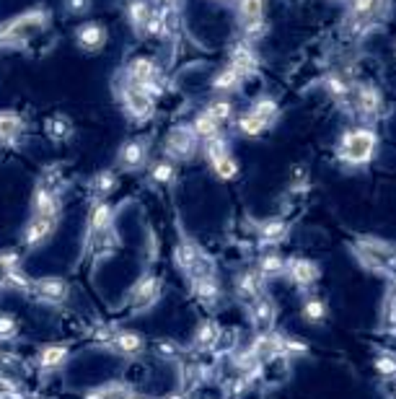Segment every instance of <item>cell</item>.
Masks as SVG:
<instances>
[{
	"label": "cell",
	"mask_w": 396,
	"mask_h": 399,
	"mask_svg": "<svg viewBox=\"0 0 396 399\" xmlns=\"http://www.w3.org/2000/svg\"><path fill=\"white\" fill-rule=\"evenodd\" d=\"M375 146H378V135L370 127H355L339 138L337 158L347 166H365L373 161Z\"/></svg>",
	"instance_id": "cell-1"
},
{
	"label": "cell",
	"mask_w": 396,
	"mask_h": 399,
	"mask_svg": "<svg viewBox=\"0 0 396 399\" xmlns=\"http://www.w3.org/2000/svg\"><path fill=\"white\" fill-rule=\"evenodd\" d=\"M391 0H350L347 3V23L352 31H368L389 16Z\"/></svg>",
	"instance_id": "cell-2"
},
{
	"label": "cell",
	"mask_w": 396,
	"mask_h": 399,
	"mask_svg": "<svg viewBox=\"0 0 396 399\" xmlns=\"http://www.w3.org/2000/svg\"><path fill=\"white\" fill-rule=\"evenodd\" d=\"M47 26V11H26L0 29V42H26Z\"/></svg>",
	"instance_id": "cell-3"
},
{
	"label": "cell",
	"mask_w": 396,
	"mask_h": 399,
	"mask_svg": "<svg viewBox=\"0 0 396 399\" xmlns=\"http://www.w3.org/2000/svg\"><path fill=\"white\" fill-rule=\"evenodd\" d=\"M119 99H122V106H125V111L132 119L145 122V119L153 117L155 97L145 89V86H135V83L125 81V89L119 91Z\"/></svg>",
	"instance_id": "cell-4"
},
{
	"label": "cell",
	"mask_w": 396,
	"mask_h": 399,
	"mask_svg": "<svg viewBox=\"0 0 396 399\" xmlns=\"http://www.w3.org/2000/svg\"><path fill=\"white\" fill-rule=\"evenodd\" d=\"M199 151V138L192 125H176L166 135V158L169 161H187Z\"/></svg>",
	"instance_id": "cell-5"
},
{
	"label": "cell",
	"mask_w": 396,
	"mask_h": 399,
	"mask_svg": "<svg viewBox=\"0 0 396 399\" xmlns=\"http://www.w3.org/2000/svg\"><path fill=\"white\" fill-rule=\"evenodd\" d=\"M350 106L358 111V114H363L365 119L378 117V114H381V109H383L381 91L375 89L373 83H358V86H352Z\"/></svg>",
	"instance_id": "cell-6"
},
{
	"label": "cell",
	"mask_w": 396,
	"mask_h": 399,
	"mask_svg": "<svg viewBox=\"0 0 396 399\" xmlns=\"http://www.w3.org/2000/svg\"><path fill=\"white\" fill-rule=\"evenodd\" d=\"M125 81L135 83V86H158V81H161V67H158V62L153 58H135L125 67Z\"/></svg>",
	"instance_id": "cell-7"
},
{
	"label": "cell",
	"mask_w": 396,
	"mask_h": 399,
	"mask_svg": "<svg viewBox=\"0 0 396 399\" xmlns=\"http://www.w3.org/2000/svg\"><path fill=\"white\" fill-rule=\"evenodd\" d=\"M148 158H150V148L143 138H130V141L122 143V148L117 153L119 166L125 171H140L148 166Z\"/></svg>",
	"instance_id": "cell-8"
},
{
	"label": "cell",
	"mask_w": 396,
	"mask_h": 399,
	"mask_svg": "<svg viewBox=\"0 0 396 399\" xmlns=\"http://www.w3.org/2000/svg\"><path fill=\"white\" fill-rule=\"evenodd\" d=\"M75 42L83 52H101L109 42V31L104 29L99 21H86L81 26H75Z\"/></svg>",
	"instance_id": "cell-9"
},
{
	"label": "cell",
	"mask_w": 396,
	"mask_h": 399,
	"mask_svg": "<svg viewBox=\"0 0 396 399\" xmlns=\"http://www.w3.org/2000/svg\"><path fill=\"white\" fill-rule=\"evenodd\" d=\"M249 355L254 361H272V358H280V355H285V337L277 332L259 334L257 340L251 342Z\"/></svg>",
	"instance_id": "cell-10"
},
{
	"label": "cell",
	"mask_w": 396,
	"mask_h": 399,
	"mask_svg": "<svg viewBox=\"0 0 396 399\" xmlns=\"http://www.w3.org/2000/svg\"><path fill=\"white\" fill-rule=\"evenodd\" d=\"M158 13V6H153L150 0H130L127 3V21L140 37L145 34L148 23L153 21V16Z\"/></svg>",
	"instance_id": "cell-11"
},
{
	"label": "cell",
	"mask_w": 396,
	"mask_h": 399,
	"mask_svg": "<svg viewBox=\"0 0 396 399\" xmlns=\"http://www.w3.org/2000/svg\"><path fill=\"white\" fill-rule=\"evenodd\" d=\"M158 293H161V283H158V278H153V275H143V278L132 285L130 301H132V306L145 309V306H150V303L158 298Z\"/></svg>",
	"instance_id": "cell-12"
},
{
	"label": "cell",
	"mask_w": 396,
	"mask_h": 399,
	"mask_svg": "<svg viewBox=\"0 0 396 399\" xmlns=\"http://www.w3.org/2000/svg\"><path fill=\"white\" fill-rule=\"evenodd\" d=\"M228 65H233L243 78H251V75H257V70H259V58L251 45H238L231 50Z\"/></svg>",
	"instance_id": "cell-13"
},
{
	"label": "cell",
	"mask_w": 396,
	"mask_h": 399,
	"mask_svg": "<svg viewBox=\"0 0 396 399\" xmlns=\"http://www.w3.org/2000/svg\"><path fill=\"white\" fill-rule=\"evenodd\" d=\"M111 221H114V207L106 200H96L94 207H91V215H88L91 234L94 236H106L111 229Z\"/></svg>",
	"instance_id": "cell-14"
},
{
	"label": "cell",
	"mask_w": 396,
	"mask_h": 399,
	"mask_svg": "<svg viewBox=\"0 0 396 399\" xmlns=\"http://www.w3.org/2000/svg\"><path fill=\"white\" fill-rule=\"evenodd\" d=\"M285 270L290 275V280L295 285H301V288H308V285H314L319 280V265L314 259H293V262L285 265Z\"/></svg>",
	"instance_id": "cell-15"
},
{
	"label": "cell",
	"mask_w": 396,
	"mask_h": 399,
	"mask_svg": "<svg viewBox=\"0 0 396 399\" xmlns=\"http://www.w3.org/2000/svg\"><path fill=\"white\" fill-rule=\"evenodd\" d=\"M246 81L238 70H236L233 65H226L220 67L218 73L213 75V81H210V86H213L215 94H220V97H228V94H233V91L241 89V83Z\"/></svg>",
	"instance_id": "cell-16"
},
{
	"label": "cell",
	"mask_w": 396,
	"mask_h": 399,
	"mask_svg": "<svg viewBox=\"0 0 396 399\" xmlns=\"http://www.w3.org/2000/svg\"><path fill=\"white\" fill-rule=\"evenodd\" d=\"M31 207H34V215H39V218H52V221H57L60 200L50 187H39L37 192H34V200H31Z\"/></svg>",
	"instance_id": "cell-17"
},
{
	"label": "cell",
	"mask_w": 396,
	"mask_h": 399,
	"mask_svg": "<svg viewBox=\"0 0 396 399\" xmlns=\"http://www.w3.org/2000/svg\"><path fill=\"white\" fill-rule=\"evenodd\" d=\"M55 223L52 218H39V215H34L29 221V226H26V231H23V241H26V246H42L47 239L52 236V231H55Z\"/></svg>",
	"instance_id": "cell-18"
},
{
	"label": "cell",
	"mask_w": 396,
	"mask_h": 399,
	"mask_svg": "<svg viewBox=\"0 0 396 399\" xmlns=\"http://www.w3.org/2000/svg\"><path fill=\"white\" fill-rule=\"evenodd\" d=\"M23 133V119L13 109H0V146H11Z\"/></svg>",
	"instance_id": "cell-19"
},
{
	"label": "cell",
	"mask_w": 396,
	"mask_h": 399,
	"mask_svg": "<svg viewBox=\"0 0 396 399\" xmlns=\"http://www.w3.org/2000/svg\"><path fill=\"white\" fill-rule=\"evenodd\" d=\"M324 91L329 94L339 106H347L352 102V83L342 73H329L324 78Z\"/></svg>",
	"instance_id": "cell-20"
},
{
	"label": "cell",
	"mask_w": 396,
	"mask_h": 399,
	"mask_svg": "<svg viewBox=\"0 0 396 399\" xmlns=\"http://www.w3.org/2000/svg\"><path fill=\"white\" fill-rule=\"evenodd\" d=\"M264 278L254 270H246L236 278V293L243 298V301H254V298L262 296V288H264Z\"/></svg>",
	"instance_id": "cell-21"
},
{
	"label": "cell",
	"mask_w": 396,
	"mask_h": 399,
	"mask_svg": "<svg viewBox=\"0 0 396 399\" xmlns=\"http://www.w3.org/2000/svg\"><path fill=\"white\" fill-rule=\"evenodd\" d=\"M34 288H37L39 298L50 303H60L65 301L67 296V283L62 278H42V280L34 283Z\"/></svg>",
	"instance_id": "cell-22"
},
{
	"label": "cell",
	"mask_w": 396,
	"mask_h": 399,
	"mask_svg": "<svg viewBox=\"0 0 396 399\" xmlns=\"http://www.w3.org/2000/svg\"><path fill=\"white\" fill-rule=\"evenodd\" d=\"M111 345H114L122 355H138V353H143V348H145V340H143L138 332L122 329V332H117L114 337H111Z\"/></svg>",
	"instance_id": "cell-23"
},
{
	"label": "cell",
	"mask_w": 396,
	"mask_h": 399,
	"mask_svg": "<svg viewBox=\"0 0 396 399\" xmlns=\"http://www.w3.org/2000/svg\"><path fill=\"white\" fill-rule=\"evenodd\" d=\"M67 361V348L65 345H47V348L39 353V366L44 371H57L62 368Z\"/></svg>",
	"instance_id": "cell-24"
},
{
	"label": "cell",
	"mask_w": 396,
	"mask_h": 399,
	"mask_svg": "<svg viewBox=\"0 0 396 399\" xmlns=\"http://www.w3.org/2000/svg\"><path fill=\"white\" fill-rule=\"evenodd\" d=\"M249 314L259 327H267V324H272V319H275V303H272L270 298L259 296V298H254V301H249Z\"/></svg>",
	"instance_id": "cell-25"
},
{
	"label": "cell",
	"mask_w": 396,
	"mask_h": 399,
	"mask_svg": "<svg viewBox=\"0 0 396 399\" xmlns=\"http://www.w3.org/2000/svg\"><path fill=\"white\" fill-rule=\"evenodd\" d=\"M218 340H220V327L215 324V322H202L197 334H194V348L210 350L218 345Z\"/></svg>",
	"instance_id": "cell-26"
},
{
	"label": "cell",
	"mask_w": 396,
	"mask_h": 399,
	"mask_svg": "<svg viewBox=\"0 0 396 399\" xmlns=\"http://www.w3.org/2000/svg\"><path fill=\"white\" fill-rule=\"evenodd\" d=\"M205 114H210V117L215 119V122H218L220 127L226 125L228 119L233 117V104H231V99H226V97H218V99H213V102L207 104L205 109Z\"/></svg>",
	"instance_id": "cell-27"
},
{
	"label": "cell",
	"mask_w": 396,
	"mask_h": 399,
	"mask_svg": "<svg viewBox=\"0 0 396 399\" xmlns=\"http://www.w3.org/2000/svg\"><path fill=\"white\" fill-rule=\"evenodd\" d=\"M236 125H238V130H241L246 138H259V135H262L264 130L270 127V122H264V119L257 117L254 111H243Z\"/></svg>",
	"instance_id": "cell-28"
},
{
	"label": "cell",
	"mask_w": 396,
	"mask_h": 399,
	"mask_svg": "<svg viewBox=\"0 0 396 399\" xmlns=\"http://www.w3.org/2000/svg\"><path fill=\"white\" fill-rule=\"evenodd\" d=\"M285 234H287V226H285V221H280V218L262 223V229H259V239H262L264 244H280V241L285 239Z\"/></svg>",
	"instance_id": "cell-29"
},
{
	"label": "cell",
	"mask_w": 396,
	"mask_h": 399,
	"mask_svg": "<svg viewBox=\"0 0 396 399\" xmlns=\"http://www.w3.org/2000/svg\"><path fill=\"white\" fill-rule=\"evenodd\" d=\"M210 166H213L215 177L223 179V182H231V179H236V174H238V161L233 158V153L220 155V158L210 161Z\"/></svg>",
	"instance_id": "cell-30"
},
{
	"label": "cell",
	"mask_w": 396,
	"mask_h": 399,
	"mask_svg": "<svg viewBox=\"0 0 396 399\" xmlns=\"http://www.w3.org/2000/svg\"><path fill=\"white\" fill-rule=\"evenodd\" d=\"M202 153H205L207 161H215V158H220V155L231 153V146H228V138L223 133L213 135V138H207V141H202Z\"/></svg>",
	"instance_id": "cell-31"
},
{
	"label": "cell",
	"mask_w": 396,
	"mask_h": 399,
	"mask_svg": "<svg viewBox=\"0 0 396 399\" xmlns=\"http://www.w3.org/2000/svg\"><path fill=\"white\" fill-rule=\"evenodd\" d=\"M238 18H241V23L262 21L264 0H238Z\"/></svg>",
	"instance_id": "cell-32"
},
{
	"label": "cell",
	"mask_w": 396,
	"mask_h": 399,
	"mask_svg": "<svg viewBox=\"0 0 396 399\" xmlns=\"http://www.w3.org/2000/svg\"><path fill=\"white\" fill-rule=\"evenodd\" d=\"M132 392L130 386L125 384H109V386H99L94 392H88L83 399H130Z\"/></svg>",
	"instance_id": "cell-33"
},
{
	"label": "cell",
	"mask_w": 396,
	"mask_h": 399,
	"mask_svg": "<svg viewBox=\"0 0 396 399\" xmlns=\"http://www.w3.org/2000/svg\"><path fill=\"white\" fill-rule=\"evenodd\" d=\"M192 130L197 133L199 141H207V138H213V135L220 133V125L215 122L210 114H205V111H199L197 117H194V122H192Z\"/></svg>",
	"instance_id": "cell-34"
},
{
	"label": "cell",
	"mask_w": 396,
	"mask_h": 399,
	"mask_svg": "<svg viewBox=\"0 0 396 399\" xmlns=\"http://www.w3.org/2000/svg\"><path fill=\"white\" fill-rule=\"evenodd\" d=\"M194 293L205 303H215L220 298V285L215 280V275L210 278H202V280H194Z\"/></svg>",
	"instance_id": "cell-35"
},
{
	"label": "cell",
	"mask_w": 396,
	"mask_h": 399,
	"mask_svg": "<svg viewBox=\"0 0 396 399\" xmlns=\"http://www.w3.org/2000/svg\"><path fill=\"white\" fill-rule=\"evenodd\" d=\"M285 259L280 257L277 251H267L262 259H259V275L262 278H270V275H280L282 270H285Z\"/></svg>",
	"instance_id": "cell-36"
},
{
	"label": "cell",
	"mask_w": 396,
	"mask_h": 399,
	"mask_svg": "<svg viewBox=\"0 0 396 399\" xmlns=\"http://www.w3.org/2000/svg\"><path fill=\"white\" fill-rule=\"evenodd\" d=\"M150 179H153L155 185H171V182L176 179L174 161H169V158H163V161H155L153 169H150Z\"/></svg>",
	"instance_id": "cell-37"
},
{
	"label": "cell",
	"mask_w": 396,
	"mask_h": 399,
	"mask_svg": "<svg viewBox=\"0 0 396 399\" xmlns=\"http://www.w3.org/2000/svg\"><path fill=\"white\" fill-rule=\"evenodd\" d=\"M117 187V177H114V171H99L94 179H91V190H94L99 197H106Z\"/></svg>",
	"instance_id": "cell-38"
},
{
	"label": "cell",
	"mask_w": 396,
	"mask_h": 399,
	"mask_svg": "<svg viewBox=\"0 0 396 399\" xmlns=\"http://www.w3.org/2000/svg\"><path fill=\"white\" fill-rule=\"evenodd\" d=\"M303 319L311 322V324L324 322V319H326V303H324L321 298H308V301L303 303Z\"/></svg>",
	"instance_id": "cell-39"
},
{
	"label": "cell",
	"mask_w": 396,
	"mask_h": 399,
	"mask_svg": "<svg viewBox=\"0 0 396 399\" xmlns=\"http://www.w3.org/2000/svg\"><path fill=\"white\" fill-rule=\"evenodd\" d=\"M249 111H254L257 117H262L264 122H270L272 125V119L277 117V102H275L272 97H262V99H257V102L251 104Z\"/></svg>",
	"instance_id": "cell-40"
},
{
	"label": "cell",
	"mask_w": 396,
	"mask_h": 399,
	"mask_svg": "<svg viewBox=\"0 0 396 399\" xmlns=\"http://www.w3.org/2000/svg\"><path fill=\"white\" fill-rule=\"evenodd\" d=\"M47 133H50L52 141H65L70 135V122H67L62 114H55V117L47 122Z\"/></svg>",
	"instance_id": "cell-41"
},
{
	"label": "cell",
	"mask_w": 396,
	"mask_h": 399,
	"mask_svg": "<svg viewBox=\"0 0 396 399\" xmlns=\"http://www.w3.org/2000/svg\"><path fill=\"white\" fill-rule=\"evenodd\" d=\"M13 267H16V262L11 254H0V285H8V283L16 280Z\"/></svg>",
	"instance_id": "cell-42"
},
{
	"label": "cell",
	"mask_w": 396,
	"mask_h": 399,
	"mask_svg": "<svg viewBox=\"0 0 396 399\" xmlns=\"http://www.w3.org/2000/svg\"><path fill=\"white\" fill-rule=\"evenodd\" d=\"M373 366L381 376H396V358L394 355H378Z\"/></svg>",
	"instance_id": "cell-43"
},
{
	"label": "cell",
	"mask_w": 396,
	"mask_h": 399,
	"mask_svg": "<svg viewBox=\"0 0 396 399\" xmlns=\"http://www.w3.org/2000/svg\"><path fill=\"white\" fill-rule=\"evenodd\" d=\"M264 31H267V23H264V18H262V21L243 23V37H246V42H257V39H262Z\"/></svg>",
	"instance_id": "cell-44"
},
{
	"label": "cell",
	"mask_w": 396,
	"mask_h": 399,
	"mask_svg": "<svg viewBox=\"0 0 396 399\" xmlns=\"http://www.w3.org/2000/svg\"><path fill=\"white\" fill-rule=\"evenodd\" d=\"M16 332H18L16 319L8 317V314H3V317H0V342H6V340H11V337H16Z\"/></svg>",
	"instance_id": "cell-45"
},
{
	"label": "cell",
	"mask_w": 396,
	"mask_h": 399,
	"mask_svg": "<svg viewBox=\"0 0 396 399\" xmlns=\"http://www.w3.org/2000/svg\"><path fill=\"white\" fill-rule=\"evenodd\" d=\"M62 6L70 16H83L91 8V0H62Z\"/></svg>",
	"instance_id": "cell-46"
},
{
	"label": "cell",
	"mask_w": 396,
	"mask_h": 399,
	"mask_svg": "<svg viewBox=\"0 0 396 399\" xmlns=\"http://www.w3.org/2000/svg\"><path fill=\"white\" fill-rule=\"evenodd\" d=\"M155 348H158V353H161V355H176L174 342H166V340H161V342H158V345H155Z\"/></svg>",
	"instance_id": "cell-47"
},
{
	"label": "cell",
	"mask_w": 396,
	"mask_h": 399,
	"mask_svg": "<svg viewBox=\"0 0 396 399\" xmlns=\"http://www.w3.org/2000/svg\"><path fill=\"white\" fill-rule=\"evenodd\" d=\"M334 3H350V0H334Z\"/></svg>",
	"instance_id": "cell-48"
},
{
	"label": "cell",
	"mask_w": 396,
	"mask_h": 399,
	"mask_svg": "<svg viewBox=\"0 0 396 399\" xmlns=\"http://www.w3.org/2000/svg\"><path fill=\"white\" fill-rule=\"evenodd\" d=\"M218 3H233V0H218Z\"/></svg>",
	"instance_id": "cell-49"
},
{
	"label": "cell",
	"mask_w": 396,
	"mask_h": 399,
	"mask_svg": "<svg viewBox=\"0 0 396 399\" xmlns=\"http://www.w3.org/2000/svg\"><path fill=\"white\" fill-rule=\"evenodd\" d=\"M394 298H396V278H394Z\"/></svg>",
	"instance_id": "cell-50"
},
{
	"label": "cell",
	"mask_w": 396,
	"mask_h": 399,
	"mask_svg": "<svg viewBox=\"0 0 396 399\" xmlns=\"http://www.w3.org/2000/svg\"><path fill=\"white\" fill-rule=\"evenodd\" d=\"M166 399H184V397H166Z\"/></svg>",
	"instance_id": "cell-51"
},
{
	"label": "cell",
	"mask_w": 396,
	"mask_h": 399,
	"mask_svg": "<svg viewBox=\"0 0 396 399\" xmlns=\"http://www.w3.org/2000/svg\"><path fill=\"white\" fill-rule=\"evenodd\" d=\"M130 399H140V397H135V394H132V397H130Z\"/></svg>",
	"instance_id": "cell-52"
}]
</instances>
